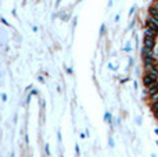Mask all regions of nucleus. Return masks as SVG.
I'll return each instance as SVG.
<instances>
[{"instance_id": "nucleus-1", "label": "nucleus", "mask_w": 158, "mask_h": 157, "mask_svg": "<svg viewBox=\"0 0 158 157\" xmlns=\"http://www.w3.org/2000/svg\"><path fill=\"white\" fill-rule=\"evenodd\" d=\"M157 82H158V74H156V72H146L144 77H143V85L146 88H148V86L154 85Z\"/></svg>"}, {"instance_id": "nucleus-2", "label": "nucleus", "mask_w": 158, "mask_h": 157, "mask_svg": "<svg viewBox=\"0 0 158 157\" xmlns=\"http://www.w3.org/2000/svg\"><path fill=\"white\" fill-rule=\"evenodd\" d=\"M143 47L150 50H156L157 47V39L156 38H150V36H146L143 38Z\"/></svg>"}, {"instance_id": "nucleus-3", "label": "nucleus", "mask_w": 158, "mask_h": 157, "mask_svg": "<svg viewBox=\"0 0 158 157\" xmlns=\"http://www.w3.org/2000/svg\"><path fill=\"white\" fill-rule=\"evenodd\" d=\"M144 35H146V36H150V38H156V39H157L158 31L150 29V28H144Z\"/></svg>"}, {"instance_id": "nucleus-4", "label": "nucleus", "mask_w": 158, "mask_h": 157, "mask_svg": "<svg viewBox=\"0 0 158 157\" xmlns=\"http://www.w3.org/2000/svg\"><path fill=\"white\" fill-rule=\"evenodd\" d=\"M151 110H153V113H156V111H158V100H156V102H151Z\"/></svg>"}, {"instance_id": "nucleus-5", "label": "nucleus", "mask_w": 158, "mask_h": 157, "mask_svg": "<svg viewBox=\"0 0 158 157\" xmlns=\"http://www.w3.org/2000/svg\"><path fill=\"white\" fill-rule=\"evenodd\" d=\"M150 7H153L156 11H158V0H154V2L151 3V6H150Z\"/></svg>"}]
</instances>
